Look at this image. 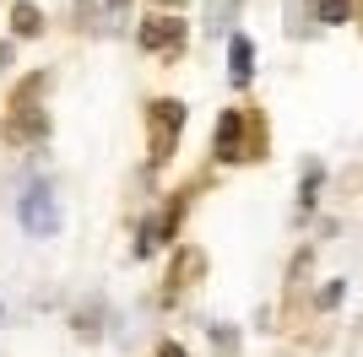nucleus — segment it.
Masks as SVG:
<instances>
[{"label": "nucleus", "instance_id": "nucleus-1", "mask_svg": "<svg viewBox=\"0 0 363 357\" xmlns=\"http://www.w3.org/2000/svg\"><path fill=\"white\" fill-rule=\"evenodd\" d=\"M16 217H22V227L38 233V238L55 233V227H60V195H55V178H28L22 195H16Z\"/></svg>", "mask_w": 363, "mask_h": 357}, {"label": "nucleus", "instance_id": "nucleus-2", "mask_svg": "<svg viewBox=\"0 0 363 357\" xmlns=\"http://www.w3.org/2000/svg\"><path fill=\"white\" fill-rule=\"evenodd\" d=\"M147 125H152V163H163L168 152L179 147L184 103H179V98H157V103H147Z\"/></svg>", "mask_w": 363, "mask_h": 357}, {"label": "nucleus", "instance_id": "nucleus-3", "mask_svg": "<svg viewBox=\"0 0 363 357\" xmlns=\"http://www.w3.org/2000/svg\"><path fill=\"white\" fill-rule=\"evenodd\" d=\"M141 49H152V55H179L184 49V22L168 16V11L147 16V22H141Z\"/></svg>", "mask_w": 363, "mask_h": 357}, {"label": "nucleus", "instance_id": "nucleus-4", "mask_svg": "<svg viewBox=\"0 0 363 357\" xmlns=\"http://www.w3.org/2000/svg\"><path fill=\"white\" fill-rule=\"evenodd\" d=\"M239 130H244V114H223V119H217V163H239V157H244Z\"/></svg>", "mask_w": 363, "mask_h": 357}, {"label": "nucleus", "instance_id": "nucleus-5", "mask_svg": "<svg viewBox=\"0 0 363 357\" xmlns=\"http://www.w3.org/2000/svg\"><path fill=\"white\" fill-rule=\"evenodd\" d=\"M228 71H233V87H250V71H255V44L250 38L228 44Z\"/></svg>", "mask_w": 363, "mask_h": 357}, {"label": "nucleus", "instance_id": "nucleus-6", "mask_svg": "<svg viewBox=\"0 0 363 357\" xmlns=\"http://www.w3.org/2000/svg\"><path fill=\"white\" fill-rule=\"evenodd\" d=\"M11 28H16V38H33V33H44V11H33L28 0H16L11 6Z\"/></svg>", "mask_w": 363, "mask_h": 357}, {"label": "nucleus", "instance_id": "nucleus-7", "mask_svg": "<svg viewBox=\"0 0 363 357\" xmlns=\"http://www.w3.org/2000/svg\"><path fill=\"white\" fill-rule=\"evenodd\" d=\"M347 16H352L347 0H320V22H347Z\"/></svg>", "mask_w": 363, "mask_h": 357}, {"label": "nucleus", "instance_id": "nucleus-8", "mask_svg": "<svg viewBox=\"0 0 363 357\" xmlns=\"http://www.w3.org/2000/svg\"><path fill=\"white\" fill-rule=\"evenodd\" d=\"M157 357H184V346H157Z\"/></svg>", "mask_w": 363, "mask_h": 357}, {"label": "nucleus", "instance_id": "nucleus-9", "mask_svg": "<svg viewBox=\"0 0 363 357\" xmlns=\"http://www.w3.org/2000/svg\"><path fill=\"white\" fill-rule=\"evenodd\" d=\"M157 6H163V11H179V6H184V0H157Z\"/></svg>", "mask_w": 363, "mask_h": 357}, {"label": "nucleus", "instance_id": "nucleus-10", "mask_svg": "<svg viewBox=\"0 0 363 357\" xmlns=\"http://www.w3.org/2000/svg\"><path fill=\"white\" fill-rule=\"evenodd\" d=\"M108 11H125V0H108Z\"/></svg>", "mask_w": 363, "mask_h": 357}]
</instances>
